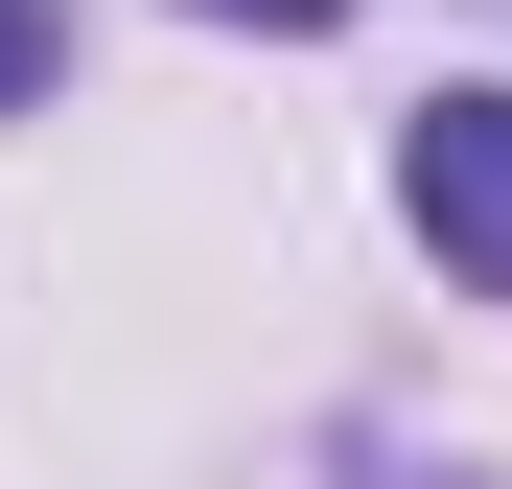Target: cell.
Listing matches in <instances>:
<instances>
[{
  "mask_svg": "<svg viewBox=\"0 0 512 489\" xmlns=\"http://www.w3.org/2000/svg\"><path fill=\"white\" fill-rule=\"evenodd\" d=\"M210 24H280V47H303V24H350V0H210Z\"/></svg>",
  "mask_w": 512,
  "mask_h": 489,
  "instance_id": "3957f363",
  "label": "cell"
},
{
  "mask_svg": "<svg viewBox=\"0 0 512 489\" xmlns=\"http://www.w3.org/2000/svg\"><path fill=\"white\" fill-rule=\"evenodd\" d=\"M47 70H70V24H47V0H0V117H24Z\"/></svg>",
  "mask_w": 512,
  "mask_h": 489,
  "instance_id": "7a4b0ae2",
  "label": "cell"
},
{
  "mask_svg": "<svg viewBox=\"0 0 512 489\" xmlns=\"http://www.w3.org/2000/svg\"><path fill=\"white\" fill-rule=\"evenodd\" d=\"M396 210L443 233V280H489V303H512V94H419V140H396Z\"/></svg>",
  "mask_w": 512,
  "mask_h": 489,
  "instance_id": "6da1fadb",
  "label": "cell"
}]
</instances>
